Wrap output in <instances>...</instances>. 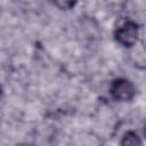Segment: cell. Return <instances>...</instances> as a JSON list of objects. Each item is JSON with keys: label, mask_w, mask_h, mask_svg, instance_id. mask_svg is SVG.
<instances>
[{"label": "cell", "mask_w": 146, "mask_h": 146, "mask_svg": "<svg viewBox=\"0 0 146 146\" xmlns=\"http://www.w3.org/2000/svg\"><path fill=\"white\" fill-rule=\"evenodd\" d=\"M110 94L112 98L117 102H129L135 97L136 88L130 80L117 78L111 82Z\"/></svg>", "instance_id": "7a4b0ae2"}, {"label": "cell", "mask_w": 146, "mask_h": 146, "mask_svg": "<svg viewBox=\"0 0 146 146\" xmlns=\"http://www.w3.org/2000/svg\"><path fill=\"white\" fill-rule=\"evenodd\" d=\"M138 33H139L138 25L130 19H125L115 29L114 38L116 42L128 48V47H132L137 42Z\"/></svg>", "instance_id": "6da1fadb"}, {"label": "cell", "mask_w": 146, "mask_h": 146, "mask_svg": "<svg viewBox=\"0 0 146 146\" xmlns=\"http://www.w3.org/2000/svg\"><path fill=\"white\" fill-rule=\"evenodd\" d=\"M144 135H145V137H146V124H145V128H144Z\"/></svg>", "instance_id": "5b68a950"}, {"label": "cell", "mask_w": 146, "mask_h": 146, "mask_svg": "<svg viewBox=\"0 0 146 146\" xmlns=\"http://www.w3.org/2000/svg\"><path fill=\"white\" fill-rule=\"evenodd\" d=\"M52 1H54L55 6L57 8H59L60 10H70L78 2V0H52Z\"/></svg>", "instance_id": "277c9868"}, {"label": "cell", "mask_w": 146, "mask_h": 146, "mask_svg": "<svg viewBox=\"0 0 146 146\" xmlns=\"http://www.w3.org/2000/svg\"><path fill=\"white\" fill-rule=\"evenodd\" d=\"M121 145H141L143 141L140 140V138L138 137V135L133 131H127L123 137L122 140L120 141Z\"/></svg>", "instance_id": "3957f363"}]
</instances>
